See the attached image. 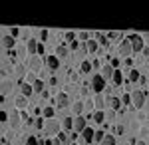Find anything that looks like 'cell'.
Here are the masks:
<instances>
[{
	"mask_svg": "<svg viewBox=\"0 0 149 145\" xmlns=\"http://www.w3.org/2000/svg\"><path fill=\"white\" fill-rule=\"evenodd\" d=\"M131 52H133V46H131V42H129V38H127V40H121L119 46H117V54H119V56L129 58V56H131Z\"/></svg>",
	"mask_w": 149,
	"mask_h": 145,
	"instance_id": "6da1fadb",
	"label": "cell"
},
{
	"mask_svg": "<svg viewBox=\"0 0 149 145\" xmlns=\"http://www.w3.org/2000/svg\"><path fill=\"white\" fill-rule=\"evenodd\" d=\"M129 42L133 46V52H143L145 50V42H143V38L137 36V34H131L129 36Z\"/></svg>",
	"mask_w": 149,
	"mask_h": 145,
	"instance_id": "7a4b0ae2",
	"label": "cell"
},
{
	"mask_svg": "<svg viewBox=\"0 0 149 145\" xmlns=\"http://www.w3.org/2000/svg\"><path fill=\"white\" fill-rule=\"evenodd\" d=\"M131 101H133L135 107H143V103H145V91L133 89V91H131Z\"/></svg>",
	"mask_w": 149,
	"mask_h": 145,
	"instance_id": "3957f363",
	"label": "cell"
},
{
	"mask_svg": "<svg viewBox=\"0 0 149 145\" xmlns=\"http://www.w3.org/2000/svg\"><path fill=\"white\" fill-rule=\"evenodd\" d=\"M92 88H93V91L102 93L103 89H105V79H103V76H93L92 78Z\"/></svg>",
	"mask_w": 149,
	"mask_h": 145,
	"instance_id": "277c9868",
	"label": "cell"
},
{
	"mask_svg": "<svg viewBox=\"0 0 149 145\" xmlns=\"http://www.w3.org/2000/svg\"><path fill=\"white\" fill-rule=\"evenodd\" d=\"M74 129H76V133H84V129H88V119L86 117H76L74 119Z\"/></svg>",
	"mask_w": 149,
	"mask_h": 145,
	"instance_id": "5b68a950",
	"label": "cell"
},
{
	"mask_svg": "<svg viewBox=\"0 0 149 145\" xmlns=\"http://www.w3.org/2000/svg\"><path fill=\"white\" fill-rule=\"evenodd\" d=\"M56 105H58V109H64V107H68L70 105V96L68 93H58V98H56Z\"/></svg>",
	"mask_w": 149,
	"mask_h": 145,
	"instance_id": "8992f818",
	"label": "cell"
},
{
	"mask_svg": "<svg viewBox=\"0 0 149 145\" xmlns=\"http://www.w3.org/2000/svg\"><path fill=\"white\" fill-rule=\"evenodd\" d=\"M20 119H22V115L16 112V109H12V112H10V117H8V121H10V125L14 127V129H18V127H20Z\"/></svg>",
	"mask_w": 149,
	"mask_h": 145,
	"instance_id": "52a82bcc",
	"label": "cell"
},
{
	"mask_svg": "<svg viewBox=\"0 0 149 145\" xmlns=\"http://www.w3.org/2000/svg\"><path fill=\"white\" fill-rule=\"evenodd\" d=\"M46 133H48V135H56V133H60V123L54 121V119H50V121L46 123Z\"/></svg>",
	"mask_w": 149,
	"mask_h": 145,
	"instance_id": "ba28073f",
	"label": "cell"
},
{
	"mask_svg": "<svg viewBox=\"0 0 149 145\" xmlns=\"http://www.w3.org/2000/svg\"><path fill=\"white\" fill-rule=\"evenodd\" d=\"M113 74H115V68L111 66V64H105V66H103V70H102V76H103V79L113 78Z\"/></svg>",
	"mask_w": 149,
	"mask_h": 145,
	"instance_id": "9c48e42d",
	"label": "cell"
},
{
	"mask_svg": "<svg viewBox=\"0 0 149 145\" xmlns=\"http://www.w3.org/2000/svg\"><path fill=\"white\" fill-rule=\"evenodd\" d=\"M81 137H84V141H86V143H92L93 139H95V131H93L92 127H88V129H84Z\"/></svg>",
	"mask_w": 149,
	"mask_h": 145,
	"instance_id": "30bf717a",
	"label": "cell"
},
{
	"mask_svg": "<svg viewBox=\"0 0 149 145\" xmlns=\"http://www.w3.org/2000/svg\"><path fill=\"white\" fill-rule=\"evenodd\" d=\"M46 64H48L50 70H58V68H60V58H58V56H48L46 58Z\"/></svg>",
	"mask_w": 149,
	"mask_h": 145,
	"instance_id": "8fae6325",
	"label": "cell"
},
{
	"mask_svg": "<svg viewBox=\"0 0 149 145\" xmlns=\"http://www.w3.org/2000/svg\"><path fill=\"white\" fill-rule=\"evenodd\" d=\"M20 89H22V96H24V98H30V96L34 93V88H32L30 84H26V82L20 84Z\"/></svg>",
	"mask_w": 149,
	"mask_h": 145,
	"instance_id": "7c38bea8",
	"label": "cell"
},
{
	"mask_svg": "<svg viewBox=\"0 0 149 145\" xmlns=\"http://www.w3.org/2000/svg\"><path fill=\"white\" fill-rule=\"evenodd\" d=\"M14 44H16V42H14V38H12V36H2V48H4V50L14 48Z\"/></svg>",
	"mask_w": 149,
	"mask_h": 145,
	"instance_id": "4fadbf2b",
	"label": "cell"
},
{
	"mask_svg": "<svg viewBox=\"0 0 149 145\" xmlns=\"http://www.w3.org/2000/svg\"><path fill=\"white\" fill-rule=\"evenodd\" d=\"M109 107L113 112H121V100L119 98H109Z\"/></svg>",
	"mask_w": 149,
	"mask_h": 145,
	"instance_id": "5bb4252c",
	"label": "cell"
},
{
	"mask_svg": "<svg viewBox=\"0 0 149 145\" xmlns=\"http://www.w3.org/2000/svg\"><path fill=\"white\" fill-rule=\"evenodd\" d=\"M38 48H40V44H38L36 40H28V44H26L28 54H36V52H38Z\"/></svg>",
	"mask_w": 149,
	"mask_h": 145,
	"instance_id": "9a60e30c",
	"label": "cell"
},
{
	"mask_svg": "<svg viewBox=\"0 0 149 145\" xmlns=\"http://www.w3.org/2000/svg\"><path fill=\"white\" fill-rule=\"evenodd\" d=\"M2 91H0V93H2V98H6V96H8V91H10L12 89V82H8V79H4V82H2Z\"/></svg>",
	"mask_w": 149,
	"mask_h": 145,
	"instance_id": "2e32d148",
	"label": "cell"
},
{
	"mask_svg": "<svg viewBox=\"0 0 149 145\" xmlns=\"http://www.w3.org/2000/svg\"><path fill=\"white\" fill-rule=\"evenodd\" d=\"M111 82H113V86H121V84H123V74H121L119 70H115V74H113V78H111Z\"/></svg>",
	"mask_w": 149,
	"mask_h": 145,
	"instance_id": "e0dca14e",
	"label": "cell"
},
{
	"mask_svg": "<svg viewBox=\"0 0 149 145\" xmlns=\"http://www.w3.org/2000/svg\"><path fill=\"white\" fill-rule=\"evenodd\" d=\"M56 56L58 58H66V56H68V48H66L64 44L58 46V48H56Z\"/></svg>",
	"mask_w": 149,
	"mask_h": 145,
	"instance_id": "ac0fdd59",
	"label": "cell"
},
{
	"mask_svg": "<svg viewBox=\"0 0 149 145\" xmlns=\"http://www.w3.org/2000/svg\"><path fill=\"white\" fill-rule=\"evenodd\" d=\"M62 127H64L66 131H70V129H74V119H72V117H66V119L62 121Z\"/></svg>",
	"mask_w": 149,
	"mask_h": 145,
	"instance_id": "d6986e66",
	"label": "cell"
},
{
	"mask_svg": "<svg viewBox=\"0 0 149 145\" xmlns=\"http://www.w3.org/2000/svg\"><path fill=\"white\" fill-rule=\"evenodd\" d=\"M68 143V137H66V133H58V137L54 139V145H64Z\"/></svg>",
	"mask_w": 149,
	"mask_h": 145,
	"instance_id": "ffe728a7",
	"label": "cell"
},
{
	"mask_svg": "<svg viewBox=\"0 0 149 145\" xmlns=\"http://www.w3.org/2000/svg\"><path fill=\"white\" fill-rule=\"evenodd\" d=\"M80 70L84 72V74H90V72H92V62L84 60V62H81V66H80Z\"/></svg>",
	"mask_w": 149,
	"mask_h": 145,
	"instance_id": "44dd1931",
	"label": "cell"
},
{
	"mask_svg": "<svg viewBox=\"0 0 149 145\" xmlns=\"http://www.w3.org/2000/svg\"><path fill=\"white\" fill-rule=\"evenodd\" d=\"M86 50H88L90 54H93V52H97V42H93V40H90V42L86 44Z\"/></svg>",
	"mask_w": 149,
	"mask_h": 145,
	"instance_id": "7402d4cb",
	"label": "cell"
},
{
	"mask_svg": "<svg viewBox=\"0 0 149 145\" xmlns=\"http://www.w3.org/2000/svg\"><path fill=\"white\" fill-rule=\"evenodd\" d=\"M93 121H95V123H103V121H105V113H103V112H95V113H93Z\"/></svg>",
	"mask_w": 149,
	"mask_h": 145,
	"instance_id": "603a6c76",
	"label": "cell"
},
{
	"mask_svg": "<svg viewBox=\"0 0 149 145\" xmlns=\"http://www.w3.org/2000/svg\"><path fill=\"white\" fill-rule=\"evenodd\" d=\"M95 38H97V44H102V46H107V36L102 32H97L95 34Z\"/></svg>",
	"mask_w": 149,
	"mask_h": 145,
	"instance_id": "cb8c5ba5",
	"label": "cell"
},
{
	"mask_svg": "<svg viewBox=\"0 0 149 145\" xmlns=\"http://www.w3.org/2000/svg\"><path fill=\"white\" fill-rule=\"evenodd\" d=\"M14 103H16V107H26V105H28V100H26L24 96H20V98H16Z\"/></svg>",
	"mask_w": 149,
	"mask_h": 145,
	"instance_id": "d4e9b609",
	"label": "cell"
},
{
	"mask_svg": "<svg viewBox=\"0 0 149 145\" xmlns=\"http://www.w3.org/2000/svg\"><path fill=\"white\" fill-rule=\"evenodd\" d=\"M81 112H84V103H81V101H76V105H74V113H76V117H80Z\"/></svg>",
	"mask_w": 149,
	"mask_h": 145,
	"instance_id": "484cf974",
	"label": "cell"
},
{
	"mask_svg": "<svg viewBox=\"0 0 149 145\" xmlns=\"http://www.w3.org/2000/svg\"><path fill=\"white\" fill-rule=\"evenodd\" d=\"M102 145H115V137L113 135H105L103 141H102Z\"/></svg>",
	"mask_w": 149,
	"mask_h": 145,
	"instance_id": "4316f807",
	"label": "cell"
},
{
	"mask_svg": "<svg viewBox=\"0 0 149 145\" xmlns=\"http://www.w3.org/2000/svg\"><path fill=\"white\" fill-rule=\"evenodd\" d=\"M30 68H32V70H40V68H42V62H40V60H36V58H32V60H30Z\"/></svg>",
	"mask_w": 149,
	"mask_h": 145,
	"instance_id": "83f0119b",
	"label": "cell"
},
{
	"mask_svg": "<svg viewBox=\"0 0 149 145\" xmlns=\"http://www.w3.org/2000/svg\"><path fill=\"white\" fill-rule=\"evenodd\" d=\"M141 79V74H139L137 70H131V74H129V82H137Z\"/></svg>",
	"mask_w": 149,
	"mask_h": 145,
	"instance_id": "f1b7e54d",
	"label": "cell"
},
{
	"mask_svg": "<svg viewBox=\"0 0 149 145\" xmlns=\"http://www.w3.org/2000/svg\"><path fill=\"white\" fill-rule=\"evenodd\" d=\"M32 88H34V91H42L44 89V82L42 79H36L34 84H32Z\"/></svg>",
	"mask_w": 149,
	"mask_h": 145,
	"instance_id": "f546056e",
	"label": "cell"
},
{
	"mask_svg": "<svg viewBox=\"0 0 149 145\" xmlns=\"http://www.w3.org/2000/svg\"><path fill=\"white\" fill-rule=\"evenodd\" d=\"M54 107H44V117H48V119H52L54 117Z\"/></svg>",
	"mask_w": 149,
	"mask_h": 145,
	"instance_id": "4dcf8cb0",
	"label": "cell"
},
{
	"mask_svg": "<svg viewBox=\"0 0 149 145\" xmlns=\"http://www.w3.org/2000/svg\"><path fill=\"white\" fill-rule=\"evenodd\" d=\"M26 145H40V141H38V137H34V135H30V137L26 139Z\"/></svg>",
	"mask_w": 149,
	"mask_h": 145,
	"instance_id": "1f68e13d",
	"label": "cell"
},
{
	"mask_svg": "<svg viewBox=\"0 0 149 145\" xmlns=\"http://www.w3.org/2000/svg\"><path fill=\"white\" fill-rule=\"evenodd\" d=\"M64 36H66V40H68L70 44H72V42H76V32H66Z\"/></svg>",
	"mask_w": 149,
	"mask_h": 145,
	"instance_id": "d6a6232c",
	"label": "cell"
},
{
	"mask_svg": "<svg viewBox=\"0 0 149 145\" xmlns=\"http://www.w3.org/2000/svg\"><path fill=\"white\" fill-rule=\"evenodd\" d=\"M93 103H95L97 107H103V98H102V93H97V96H95V100H93Z\"/></svg>",
	"mask_w": 149,
	"mask_h": 145,
	"instance_id": "836d02e7",
	"label": "cell"
},
{
	"mask_svg": "<svg viewBox=\"0 0 149 145\" xmlns=\"http://www.w3.org/2000/svg\"><path fill=\"white\" fill-rule=\"evenodd\" d=\"M78 38H80V40H84V42L88 44V42H90V40H88V38H90V32H80V34H78Z\"/></svg>",
	"mask_w": 149,
	"mask_h": 145,
	"instance_id": "e575fe53",
	"label": "cell"
},
{
	"mask_svg": "<svg viewBox=\"0 0 149 145\" xmlns=\"http://www.w3.org/2000/svg\"><path fill=\"white\" fill-rule=\"evenodd\" d=\"M16 74H18V78L22 79L24 74H26V70H24V66H16Z\"/></svg>",
	"mask_w": 149,
	"mask_h": 145,
	"instance_id": "d590c367",
	"label": "cell"
},
{
	"mask_svg": "<svg viewBox=\"0 0 149 145\" xmlns=\"http://www.w3.org/2000/svg\"><path fill=\"white\" fill-rule=\"evenodd\" d=\"M103 137H105V133H103V131H95V139H93V141H100V143H102Z\"/></svg>",
	"mask_w": 149,
	"mask_h": 145,
	"instance_id": "8d00e7d4",
	"label": "cell"
},
{
	"mask_svg": "<svg viewBox=\"0 0 149 145\" xmlns=\"http://www.w3.org/2000/svg\"><path fill=\"white\" fill-rule=\"evenodd\" d=\"M8 117H10V115H8V113H6V109L2 107V109H0V119H2V121H6Z\"/></svg>",
	"mask_w": 149,
	"mask_h": 145,
	"instance_id": "74e56055",
	"label": "cell"
},
{
	"mask_svg": "<svg viewBox=\"0 0 149 145\" xmlns=\"http://www.w3.org/2000/svg\"><path fill=\"white\" fill-rule=\"evenodd\" d=\"M107 38H111V40H117V38H121V34H119V32H109V34H107Z\"/></svg>",
	"mask_w": 149,
	"mask_h": 145,
	"instance_id": "f35d334b",
	"label": "cell"
},
{
	"mask_svg": "<svg viewBox=\"0 0 149 145\" xmlns=\"http://www.w3.org/2000/svg\"><path fill=\"white\" fill-rule=\"evenodd\" d=\"M115 119V112L111 109V112H107V121H113Z\"/></svg>",
	"mask_w": 149,
	"mask_h": 145,
	"instance_id": "ab89813d",
	"label": "cell"
},
{
	"mask_svg": "<svg viewBox=\"0 0 149 145\" xmlns=\"http://www.w3.org/2000/svg\"><path fill=\"white\" fill-rule=\"evenodd\" d=\"M18 34H20V30H18V28H12V30H10V36H12V38H16Z\"/></svg>",
	"mask_w": 149,
	"mask_h": 145,
	"instance_id": "60d3db41",
	"label": "cell"
},
{
	"mask_svg": "<svg viewBox=\"0 0 149 145\" xmlns=\"http://www.w3.org/2000/svg\"><path fill=\"white\" fill-rule=\"evenodd\" d=\"M115 133H117V135L123 133V125H115Z\"/></svg>",
	"mask_w": 149,
	"mask_h": 145,
	"instance_id": "b9f144b4",
	"label": "cell"
},
{
	"mask_svg": "<svg viewBox=\"0 0 149 145\" xmlns=\"http://www.w3.org/2000/svg\"><path fill=\"white\" fill-rule=\"evenodd\" d=\"M36 127L42 129V127H44V119H38V121H36Z\"/></svg>",
	"mask_w": 149,
	"mask_h": 145,
	"instance_id": "7bdbcfd3",
	"label": "cell"
},
{
	"mask_svg": "<svg viewBox=\"0 0 149 145\" xmlns=\"http://www.w3.org/2000/svg\"><path fill=\"white\" fill-rule=\"evenodd\" d=\"M70 46H72V50H78V48H80V42L76 40V42H72V44H70Z\"/></svg>",
	"mask_w": 149,
	"mask_h": 145,
	"instance_id": "ee69618b",
	"label": "cell"
},
{
	"mask_svg": "<svg viewBox=\"0 0 149 145\" xmlns=\"http://www.w3.org/2000/svg\"><path fill=\"white\" fill-rule=\"evenodd\" d=\"M40 38L46 40V38H48V30H42V32H40Z\"/></svg>",
	"mask_w": 149,
	"mask_h": 145,
	"instance_id": "f6af8a7d",
	"label": "cell"
},
{
	"mask_svg": "<svg viewBox=\"0 0 149 145\" xmlns=\"http://www.w3.org/2000/svg\"><path fill=\"white\" fill-rule=\"evenodd\" d=\"M131 101V96H123V100H121V103H129Z\"/></svg>",
	"mask_w": 149,
	"mask_h": 145,
	"instance_id": "bcb514c9",
	"label": "cell"
},
{
	"mask_svg": "<svg viewBox=\"0 0 149 145\" xmlns=\"http://www.w3.org/2000/svg\"><path fill=\"white\" fill-rule=\"evenodd\" d=\"M111 66H113V68L119 66V60H117V58H113V60H111Z\"/></svg>",
	"mask_w": 149,
	"mask_h": 145,
	"instance_id": "7dc6e473",
	"label": "cell"
},
{
	"mask_svg": "<svg viewBox=\"0 0 149 145\" xmlns=\"http://www.w3.org/2000/svg\"><path fill=\"white\" fill-rule=\"evenodd\" d=\"M135 145H147V143H145L143 139H139V141H135Z\"/></svg>",
	"mask_w": 149,
	"mask_h": 145,
	"instance_id": "c3c4849f",
	"label": "cell"
},
{
	"mask_svg": "<svg viewBox=\"0 0 149 145\" xmlns=\"http://www.w3.org/2000/svg\"><path fill=\"white\" fill-rule=\"evenodd\" d=\"M72 145H76V143H72Z\"/></svg>",
	"mask_w": 149,
	"mask_h": 145,
	"instance_id": "681fc988",
	"label": "cell"
},
{
	"mask_svg": "<svg viewBox=\"0 0 149 145\" xmlns=\"http://www.w3.org/2000/svg\"><path fill=\"white\" fill-rule=\"evenodd\" d=\"M147 36H149V34H147Z\"/></svg>",
	"mask_w": 149,
	"mask_h": 145,
	"instance_id": "f907efd6",
	"label": "cell"
},
{
	"mask_svg": "<svg viewBox=\"0 0 149 145\" xmlns=\"http://www.w3.org/2000/svg\"><path fill=\"white\" fill-rule=\"evenodd\" d=\"M147 145H149V143H147Z\"/></svg>",
	"mask_w": 149,
	"mask_h": 145,
	"instance_id": "816d5d0a",
	"label": "cell"
}]
</instances>
